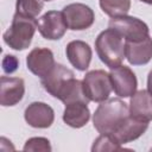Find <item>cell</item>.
Masks as SVG:
<instances>
[{
    "label": "cell",
    "mask_w": 152,
    "mask_h": 152,
    "mask_svg": "<svg viewBox=\"0 0 152 152\" xmlns=\"http://www.w3.org/2000/svg\"><path fill=\"white\" fill-rule=\"evenodd\" d=\"M129 115V108L120 99H108L100 102L93 115L94 128L100 134H112Z\"/></svg>",
    "instance_id": "1"
},
{
    "label": "cell",
    "mask_w": 152,
    "mask_h": 152,
    "mask_svg": "<svg viewBox=\"0 0 152 152\" xmlns=\"http://www.w3.org/2000/svg\"><path fill=\"white\" fill-rule=\"evenodd\" d=\"M95 50L101 59L108 68L120 65L125 58V42L119 32L108 27L99 33L95 39Z\"/></svg>",
    "instance_id": "2"
},
{
    "label": "cell",
    "mask_w": 152,
    "mask_h": 152,
    "mask_svg": "<svg viewBox=\"0 0 152 152\" xmlns=\"http://www.w3.org/2000/svg\"><path fill=\"white\" fill-rule=\"evenodd\" d=\"M37 28V20L14 13L11 26L5 31L2 38L6 45L15 51L27 49Z\"/></svg>",
    "instance_id": "3"
},
{
    "label": "cell",
    "mask_w": 152,
    "mask_h": 152,
    "mask_svg": "<svg viewBox=\"0 0 152 152\" xmlns=\"http://www.w3.org/2000/svg\"><path fill=\"white\" fill-rule=\"evenodd\" d=\"M83 91L89 101L103 102L109 99L112 91V82L109 72L96 69L88 71L82 80Z\"/></svg>",
    "instance_id": "4"
},
{
    "label": "cell",
    "mask_w": 152,
    "mask_h": 152,
    "mask_svg": "<svg viewBox=\"0 0 152 152\" xmlns=\"http://www.w3.org/2000/svg\"><path fill=\"white\" fill-rule=\"evenodd\" d=\"M108 26L119 32L125 42H139L150 36V28L146 23L139 18L127 14L112 18Z\"/></svg>",
    "instance_id": "5"
},
{
    "label": "cell",
    "mask_w": 152,
    "mask_h": 152,
    "mask_svg": "<svg viewBox=\"0 0 152 152\" xmlns=\"http://www.w3.org/2000/svg\"><path fill=\"white\" fill-rule=\"evenodd\" d=\"M63 15L68 28L72 31H82L89 28L95 20L94 11L86 4L74 2L63 8Z\"/></svg>",
    "instance_id": "6"
},
{
    "label": "cell",
    "mask_w": 152,
    "mask_h": 152,
    "mask_svg": "<svg viewBox=\"0 0 152 152\" xmlns=\"http://www.w3.org/2000/svg\"><path fill=\"white\" fill-rule=\"evenodd\" d=\"M112 89L119 97H131L138 87V80L133 70L126 65H118L109 71Z\"/></svg>",
    "instance_id": "7"
},
{
    "label": "cell",
    "mask_w": 152,
    "mask_h": 152,
    "mask_svg": "<svg viewBox=\"0 0 152 152\" xmlns=\"http://www.w3.org/2000/svg\"><path fill=\"white\" fill-rule=\"evenodd\" d=\"M37 28L43 38L48 40H58L66 32V23L63 12L48 11L37 20Z\"/></svg>",
    "instance_id": "8"
},
{
    "label": "cell",
    "mask_w": 152,
    "mask_h": 152,
    "mask_svg": "<svg viewBox=\"0 0 152 152\" xmlns=\"http://www.w3.org/2000/svg\"><path fill=\"white\" fill-rule=\"evenodd\" d=\"M26 65L33 75L43 78L51 72L56 65V62L50 49L34 48L26 56Z\"/></svg>",
    "instance_id": "9"
},
{
    "label": "cell",
    "mask_w": 152,
    "mask_h": 152,
    "mask_svg": "<svg viewBox=\"0 0 152 152\" xmlns=\"http://www.w3.org/2000/svg\"><path fill=\"white\" fill-rule=\"evenodd\" d=\"M74 71L64 66L63 64L56 63L55 68L51 70L49 75L40 78L43 88L53 97L58 99L61 93L64 90L66 84L71 78H74Z\"/></svg>",
    "instance_id": "10"
},
{
    "label": "cell",
    "mask_w": 152,
    "mask_h": 152,
    "mask_svg": "<svg viewBox=\"0 0 152 152\" xmlns=\"http://www.w3.org/2000/svg\"><path fill=\"white\" fill-rule=\"evenodd\" d=\"M25 121L34 128H49L55 120L53 109L45 102H32L24 112Z\"/></svg>",
    "instance_id": "11"
},
{
    "label": "cell",
    "mask_w": 152,
    "mask_h": 152,
    "mask_svg": "<svg viewBox=\"0 0 152 152\" xmlns=\"http://www.w3.org/2000/svg\"><path fill=\"white\" fill-rule=\"evenodd\" d=\"M0 103L4 107L15 106L25 94V83L20 77L1 76L0 78Z\"/></svg>",
    "instance_id": "12"
},
{
    "label": "cell",
    "mask_w": 152,
    "mask_h": 152,
    "mask_svg": "<svg viewBox=\"0 0 152 152\" xmlns=\"http://www.w3.org/2000/svg\"><path fill=\"white\" fill-rule=\"evenodd\" d=\"M148 127L147 121H142L133 118L131 114L119 125V127L112 133V135L121 144L131 142L139 137H141Z\"/></svg>",
    "instance_id": "13"
},
{
    "label": "cell",
    "mask_w": 152,
    "mask_h": 152,
    "mask_svg": "<svg viewBox=\"0 0 152 152\" xmlns=\"http://www.w3.org/2000/svg\"><path fill=\"white\" fill-rule=\"evenodd\" d=\"M65 55L75 69L86 71L90 65L93 51L88 43L83 40H71L65 48Z\"/></svg>",
    "instance_id": "14"
},
{
    "label": "cell",
    "mask_w": 152,
    "mask_h": 152,
    "mask_svg": "<svg viewBox=\"0 0 152 152\" xmlns=\"http://www.w3.org/2000/svg\"><path fill=\"white\" fill-rule=\"evenodd\" d=\"M125 57L132 65H144L152 59V38L139 42H125Z\"/></svg>",
    "instance_id": "15"
},
{
    "label": "cell",
    "mask_w": 152,
    "mask_h": 152,
    "mask_svg": "<svg viewBox=\"0 0 152 152\" xmlns=\"http://www.w3.org/2000/svg\"><path fill=\"white\" fill-rule=\"evenodd\" d=\"M129 114L139 120L150 122L152 120V96L146 89L135 91L129 100Z\"/></svg>",
    "instance_id": "16"
},
{
    "label": "cell",
    "mask_w": 152,
    "mask_h": 152,
    "mask_svg": "<svg viewBox=\"0 0 152 152\" xmlns=\"http://www.w3.org/2000/svg\"><path fill=\"white\" fill-rule=\"evenodd\" d=\"M89 119L90 110L87 102L75 101L65 104V109L63 112V121L68 126L72 128H81L88 124Z\"/></svg>",
    "instance_id": "17"
},
{
    "label": "cell",
    "mask_w": 152,
    "mask_h": 152,
    "mask_svg": "<svg viewBox=\"0 0 152 152\" xmlns=\"http://www.w3.org/2000/svg\"><path fill=\"white\" fill-rule=\"evenodd\" d=\"M102 12L110 18L126 15L131 8V0H99Z\"/></svg>",
    "instance_id": "18"
},
{
    "label": "cell",
    "mask_w": 152,
    "mask_h": 152,
    "mask_svg": "<svg viewBox=\"0 0 152 152\" xmlns=\"http://www.w3.org/2000/svg\"><path fill=\"white\" fill-rule=\"evenodd\" d=\"M44 7L43 0H17L15 13L23 17L36 19Z\"/></svg>",
    "instance_id": "19"
},
{
    "label": "cell",
    "mask_w": 152,
    "mask_h": 152,
    "mask_svg": "<svg viewBox=\"0 0 152 152\" xmlns=\"http://www.w3.org/2000/svg\"><path fill=\"white\" fill-rule=\"evenodd\" d=\"M122 150L121 144L112 134H100L91 146V151H116Z\"/></svg>",
    "instance_id": "20"
},
{
    "label": "cell",
    "mask_w": 152,
    "mask_h": 152,
    "mask_svg": "<svg viewBox=\"0 0 152 152\" xmlns=\"http://www.w3.org/2000/svg\"><path fill=\"white\" fill-rule=\"evenodd\" d=\"M24 151H44V152H50L51 151V145L49 139L43 138V137H33L26 140L24 147Z\"/></svg>",
    "instance_id": "21"
},
{
    "label": "cell",
    "mask_w": 152,
    "mask_h": 152,
    "mask_svg": "<svg viewBox=\"0 0 152 152\" xmlns=\"http://www.w3.org/2000/svg\"><path fill=\"white\" fill-rule=\"evenodd\" d=\"M19 66V59L13 55H5L2 58V70L5 74H13Z\"/></svg>",
    "instance_id": "22"
},
{
    "label": "cell",
    "mask_w": 152,
    "mask_h": 152,
    "mask_svg": "<svg viewBox=\"0 0 152 152\" xmlns=\"http://www.w3.org/2000/svg\"><path fill=\"white\" fill-rule=\"evenodd\" d=\"M147 90L152 96V70L148 72V76H147Z\"/></svg>",
    "instance_id": "23"
},
{
    "label": "cell",
    "mask_w": 152,
    "mask_h": 152,
    "mask_svg": "<svg viewBox=\"0 0 152 152\" xmlns=\"http://www.w3.org/2000/svg\"><path fill=\"white\" fill-rule=\"evenodd\" d=\"M140 1H142L145 4H148V5H152V0H140Z\"/></svg>",
    "instance_id": "24"
},
{
    "label": "cell",
    "mask_w": 152,
    "mask_h": 152,
    "mask_svg": "<svg viewBox=\"0 0 152 152\" xmlns=\"http://www.w3.org/2000/svg\"><path fill=\"white\" fill-rule=\"evenodd\" d=\"M43 1H51V0H43Z\"/></svg>",
    "instance_id": "25"
}]
</instances>
